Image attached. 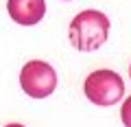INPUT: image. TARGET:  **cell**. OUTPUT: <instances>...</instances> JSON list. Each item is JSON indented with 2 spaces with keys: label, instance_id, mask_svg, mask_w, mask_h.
<instances>
[{
  "label": "cell",
  "instance_id": "4",
  "mask_svg": "<svg viewBox=\"0 0 131 127\" xmlns=\"http://www.w3.org/2000/svg\"><path fill=\"white\" fill-rule=\"evenodd\" d=\"M11 20L22 26H33L46 15V0H7Z\"/></svg>",
  "mask_w": 131,
  "mask_h": 127
},
{
  "label": "cell",
  "instance_id": "1",
  "mask_svg": "<svg viewBox=\"0 0 131 127\" xmlns=\"http://www.w3.org/2000/svg\"><path fill=\"white\" fill-rule=\"evenodd\" d=\"M107 35H109V18L96 9H85L79 15H74L70 22V28H68L70 44L83 53L101 48L107 42Z\"/></svg>",
  "mask_w": 131,
  "mask_h": 127
},
{
  "label": "cell",
  "instance_id": "6",
  "mask_svg": "<svg viewBox=\"0 0 131 127\" xmlns=\"http://www.w3.org/2000/svg\"><path fill=\"white\" fill-rule=\"evenodd\" d=\"M5 127H24V125H20V123H11V125H5Z\"/></svg>",
  "mask_w": 131,
  "mask_h": 127
},
{
  "label": "cell",
  "instance_id": "3",
  "mask_svg": "<svg viewBox=\"0 0 131 127\" xmlns=\"http://www.w3.org/2000/svg\"><path fill=\"white\" fill-rule=\"evenodd\" d=\"M20 85L31 99H46L57 88V72L48 61L33 59L24 64L20 72Z\"/></svg>",
  "mask_w": 131,
  "mask_h": 127
},
{
  "label": "cell",
  "instance_id": "2",
  "mask_svg": "<svg viewBox=\"0 0 131 127\" xmlns=\"http://www.w3.org/2000/svg\"><path fill=\"white\" fill-rule=\"evenodd\" d=\"M83 92L88 96V101H92L94 105L109 108V105H116L125 96V81L118 72L107 70V68L94 70L85 79Z\"/></svg>",
  "mask_w": 131,
  "mask_h": 127
},
{
  "label": "cell",
  "instance_id": "5",
  "mask_svg": "<svg viewBox=\"0 0 131 127\" xmlns=\"http://www.w3.org/2000/svg\"><path fill=\"white\" fill-rule=\"evenodd\" d=\"M120 118H122V125H125V127H131V96H127V99L122 101Z\"/></svg>",
  "mask_w": 131,
  "mask_h": 127
},
{
  "label": "cell",
  "instance_id": "7",
  "mask_svg": "<svg viewBox=\"0 0 131 127\" xmlns=\"http://www.w3.org/2000/svg\"><path fill=\"white\" fill-rule=\"evenodd\" d=\"M129 77H131V64H129Z\"/></svg>",
  "mask_w": 131,
  "mask_h": 127
}]
</instances>
